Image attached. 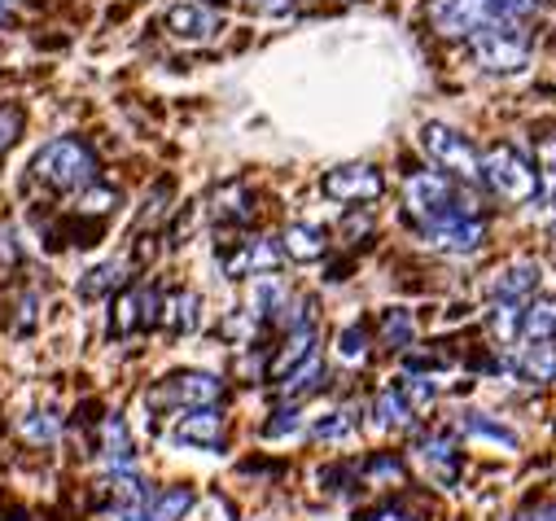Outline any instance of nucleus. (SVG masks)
Returning a JSON list of instances; mask_svg holds the SVG:
<instances>
[{
  "mask_svg": "<svg viewBox=\"0 0 556 521\" xmlns=\"http://www.w3.org/2000/svg\"><path fill=\"white\" fill-rule=\"evenodd\" d=\"M478 176L486 180V189L500 198V202H534L539 198V171L534 163L513 150V145H491L486 154H478Z\"/></svg>",
  "mask_w": 556,
  "mask_h": 521,
  "instance_id": "f257e3e1",
  "label": "nucleus"
},
{
  "mask_svg": "<svg viewBox=\"0 0 556 521\" xmlns=\"http://www.w3.org/2000/svg\"><path fill=\"white\" fill-rule=\"evenodd\" d=\"M469 40H473L478 62H482L486 71H495V75H513V71H521V66L530 62V36H526L521 23H513V18H495V14H491L486 27L473 31Z\"/></svg>",
  "mask_w": 556,
  "mask_h": 521,
  "instance_id": "f03ea898",
  "label": "nucleus"
},
{
  "mask_svg": "<svg viewBox=\"0 0 556 521\" xmlns=\"http://www.w3.org/2000/svg\"><path fill=\"white\" fill-rule=\"evenodd\" d=\"M36 171L40 180H49L53 189H79V185H92L97 180V158L84 141L75 137H62V141H49L36 158Z\"/></svg>",
  "mask_w": 556,
  "mask_h": 521,
  "instance_id": "7ed1b4c3",
  "label": "nucleus"
},
{
  "mask_svg": "<svg viewBox=\"0 0 556 521\" xmlns=\"http://www.w3.org/2000/svg\"><path fill=\"white\" fill-rule=\"evenodd\" d=\"M421 150H426V158L439 171H447L456 180H473L478 176V150H473V141L465 132H456V127H447V123H426L421 127Z\"/></svg>",
  "mask_w": 556,
  "mask_h": 521,
  "instance_id": "20e7f679",
  "label": "nucleus"
},
{
  "mask_svg": "<svg viewBox=\"0 0 556 521\" xmlns=\"http://www.w3.org/2000/svg\"><path fill=\"white\" fill-rule=\"evenodd\" d=\"M407 206L421 224H439V219H452V215H473V206H460L456 189L439 171L407 176Z\"/></svg>",
  "mask_w": 556,
  "mask_h": 521,
  "instance_id": "39448f33",
  "label": "nucleus"
},
{
  "mask_svg": "<svg viewBox=\"0 0 556 521\" xmlns=\"http://www.w3.org/2000/svg\"><path fill=\"white\" fill-rule=\"evenodd\" d=\"M381 189H386V180L368 163H346L325 176V193L333 202H372V198H381Z\"/></svg>",
  "mask_w": 556,
  "mask_h": 521,
  "instance_id": "423d86ee",
  "label": "nucleus"
},
{
  "mask_svg": "<svg viewBox=\"0 0 556 521\" xmlns=\"http://www.w3.org/2000/svg\"><path fill=\"white\" fill-rule=\"evenodd\" d=\"M421 232H426V245L447 250V254H473L486 241V224L478 215H452V219L426 224Z\"/></svg>",
  "mask_w": 556,
  "mask_h": 521,
  "instance_id": "0eeeda50",
  "label": "nucleus"
},
{
  "mask_svg": "<svg viewBox=\"0 0 556 521\" xmlns=\"http://www.w3.org/2000/svg\"><path fill=\"white\" fill-rule=\"evenodd\" d=\"M491 18L486 0H430V23L439 36H473Z\"/></svg>",
  "mask_w": 556,
  "mask_h": 521,
  "instance_id": "6e6552de",
  "label": "nucleus"
},
{
  "mask_svg": "<svg viewBox=\"0 0 556 521\" xmlns=\"http://www.w3.org/2000/svg\"><path fill=\"white\" fill-rule=\"evenodd\" d=\"M486 290H491V303H526L539 290V264L534 258H513L500 272H491Z\"/></svg>",
  "mask_w": 556,
  "mask_h": 521,
  "instance_id": "1a4fd4ad",
  "label": "nucleus"
},
{
  "mask_svg": "<svg viewBox=\"0 0 556 521\" xmlns=\"http://www.w3.org/2000/svg\"><path fill=\"white\" fill-rule=\"evenodd\" d=\"M219 377L211 372H176L154 399H167V404H185V408H211L219 399Z\"/></svg>",
  "mask_w": 556,
  "mask_h": 521,
  "instance_id": "9d476101",
  "label": "nucleus"
},
{
  "mask_svg": "<svg viewBox=\"0 0 556 521\" xmlns=\"http://www.w3.org/2000/svg\"><path fill=\"white\" fill-rule=\"evenodd\" d=\"M167 31L176 40H211L219 31V14L211 5H202V0H185V5H176L167 14Z\"/></svg>",
  "mask_w": 556,
  "mask_h": 521,
  "instance_id": "9b49d317",
  "label": "nucleus"
},
{
  "mask_svg": "<svg viewBox=\"0 0 556 521\" xmlns=\"http://www.w3.org/2000/svg\"><path fill=\"white\" fill-rule=\"evenodd\" d=\"M224 439V421L215 408H193L189 417H180L176 425V443H193V447H219Z\"/></svg>",
  "mask_w": 556,
  "mask_h": 521,
  "instance_id": "f8f14e48",
  "label": "nucleus"
},
{
  "mask_svg": "<svg viewBox=\"0 0 556 521\" xmlns=\"http://www.w3.org/2000/svg\"><path fill=\"white\" fill-rule=\"evenodd\" d=\"M421 465H426V473H430L434 482H443V486H456V478H460V452H456L447 439H426V443H421Z\"/></svg>",
  "mask_w": 556,
  "mask_h": 521,
  "instance_id": "ddd939ff",
  "label": "nucleus"
},
{
  "mask_svg": "<svg viewBox=\"0 0 556 521\" xmlns=\"http://www.w3.org/2000/svg\"><path fill=\"white\" fill-rule=\"evenodd\" d=\"M281 250L290 258H299V264H316V258L329 250V241H325V228H316V224H290Z\"/></svg>",
  "mask_w": 556,
  "mask_h": 521,
  "instance_id": "4468645a",
  "label": "nucleus"
},
{
  "mask_svg": "<svg viewBox=\"0 0 556 521\" xmlns=\"http://www.w3.org/2000/svg\"><path fill=\"white\" fill-rule=\"evenodd\" d=\"M521 338L526 342H552L556 338V294H539L521 312Z\"/></svg>",
  "mask_w": 556,
  "mask_h": 521,
  "instance_id": "2eb2a0df",
  "label": "nucleus"
},
{
  "mask_svg": "<svg viewBox=\"0 0 556 521\" xmlns=\"http://www.w3.org/2000/svg\"><path fill=\"white\" fill-rule=\"evenodd\" d=\"M513 368H517L526 381L547 385V381H556V346H547V342H530V346L517 355Z\"/></svg>",
  "mask_w": 556,
  "mask_h": 521,
  "instance_id": "dca6fc26",
  "label": "nucleus"
},
{
  "mask_svg": "<svg viewBox=\"0 0 556 521\" xmlns=\"http://www.w3.org/2000/svg\"><path fill=\"white\" fill-rule=\"evenodd\" d=\"M460 434L465 439H491V443H504L508 452H517V434L500 421H486V412H460Z\"/></svg>",
  "mask_w": 556,
  "mask_h": 521,
  "instance_id": "f3484780",
  "label": "nucleus"
},
{
  "mask_svg": "<svg viewBox=\"0 0 556 521\" xmlns=\"http://www.w3.org/2000/svg\"><path fill=\"white\" fill-rule=\"evenodd\" d=\"M486 329H491V338L500 346L517 342L521 338V312H517V303H491L486 307Z\"/></svg>",
  "mask_w": 556,
  "mask_h": 521,
  "instance_id": "a211bd4d",
  "label": "nucleus"
},
{
  "mask_svg": "<svg viewBox=\"0 0 556 521\" xmlns=\"http://www.w3.org/2000/svg\"><path fill=\"white\" fill-rule=\"evenodd\" d=\"M412 333H416V325H412V316H407L403 307H390V312L381 316V342H386L390 351H407V346H412Z\"/></svg>",
  "mask_w": 556,
  "mask_h": 521,
  "instance_id": "6ab92c4d",
  "label": "nucleus"
},
{
  "mask_svg": "<svg viewBox=\"0 0 556 521\" xmlns=\"http://www.w3.org/2000/svg\"><path fill=\"white\" fill-rule=\"evenodd\" d=\"M377 421L386 430H403L412 421V408H407V399L399 395V390H381V395H377Z\"/></svg>",
  "mask_w": 556,
  "mask_h": 521,
  "instance_id": "aec40b11",
  "label": "nucleus"
},
{
  "mask_svg": "<svg viewBox=\"0 0 556 521\" xmlns=\"http://www.w3.org/2000/svg\"><path fill=\"white\" fill-rule=\"evenodd\" d=\"M198 307H202L198 294H176V298H167V316H163V320H167L176 333H180V329L189 333V329H198V320H202Z\"/></svg>",
  "mask_w": 556,
  "mask_h": 521,
  "instance_id": "412c9836",
  "label": "nucleus"
},
{
  "mask_svg": "<svg viewBox=\"0 0 556 521\" xmlns=\"http://www.w3.org/2000/svg\"><path fill=\"white\" fill-rule=\"evenodd\" d=\"M338 355H342L346 364H359V359L368 355V333H364L359 325H346V329L338 333Z\"/></svg>",
  "mask_w": 556,
  "mask_h": 521,
  "instance_id": "4be33fe9",
  "label": "nucleus"
},
{
  "mask_svg": "<svg viewBox=\"0 0 556 521\" xmlns=\"http://www.w3.org/2000/svg\"><path fill=\"white\" fill-rule=\"evenodd\" d=\"M105 447H110L114 469H127V465H131V443H127V430H123V421H118V417L105 425Z\"/></svg>",
  "mask_w": 556,
  "mask_h": 521,
  "instance_id": "5701e85b",
  "label": "nucleus"
},
{
  "mask_svg": "<svg viewBox=\"0 0 556 521\" xmlns=\"http://www.w3.org/2000/svg\"><path fill=\"white\" fill-rule=\"evenodd\" d=\"M123 264H101V268H92L88 272V281H84V294H105V290H114V285H123Z\"/></svg>",
  "mask_w": 556,
  "mask_h": 521,
  "instance_id": "b1692460",
  "label": "nucleus"
},
{
  "mask_svg": "<svg viewBox=\"0 0 556 521\" xmlns=\"http://www.w3.org/2000/svg\"><path fill=\"white\" fill-rule=\"evenodd\" d=\"M399 395L407 399V408H430V404H434V381H426V377H403Z\"/></svg>",
  "mask_w": 556,
  "mask_h": 521,
  "instance_id": "393cba45",
  "label": "nucleus"
},
{
  "mask_svg": "<svg viewBox=\"0 0 556 521\" xmlns=\"http://www.w3.org/2000/svg\"><path fill=\"white\" fill-rule=\"evenodd\" d=\"M539 5H543V0H486V10H491L495 18H513V23L530 18Z\"/></svg>",
  "mask_w": 556,
  "mask_h": 521,
  "instance_id": "a878e982",
  "label": "nucleus"
},
{
  "mask_svg": "<svg viewBox=\"0 0 556 521\" xmlns=\"http://www.w3.org/2000/svg\"><path fill=\"white\" fill-rule=\"evenodd\" d=\"M312 434H316V439H329V443H333V439H346V434H351V417H346V412H329V421H320Z\"/></svg>",
  "mask_w": 556,
  "mask_h": 521,
  "instance_id": "bb28decb",
  "label": "nucleus"
},
{
  "mask_svg": "<svg viewBox=\"0 0 556 521\" xmlns=\"http://www.w3.org/2000/svg\"><path fill=\"white\" fill-rule=\"evenodd\" d=\"M219 202H224V206H215V211H219L224 219H245V215H250V206H241V202H245V189H228Z\"/></svg>",
  "mask_w": 556,
  "mask_h": 521,
  "instance_id": "cd10ccee",
  "label": "nucleus"
},
{
  "mask_svg": "<svg viewBox=\"0 0 556 521\" xmlns=\"http://www.w3.org/2000/svg\"><path fill=\"white\" fill-rule=\"evenodd\" d=\"M254 14H267V18H286L294 14V0H250Z\"/></svg>",
  "mask_w": 556,
  "mask_h": 521,
  "instance_id": "c85d7f7f",
  "label": "nucleus"
},
{
  "mask_svg": "<svg viewBox=\"0 0 556 521\" xmlns=\"http://www.w3.org/2000/svg\"><path fill=\"white\" fill-rule=\"evenodd\" d=\"M18 137V114L14 110H0V150H10Z\"/></svg>",
  "mask_w": 556,
  "mask_h": 521,
  "instance_id": "c756f323",
  "label": "nucleus"
},
{
  "mask_svg": "<svg viewBox=\"0 0 556 521\" xmlns=\"http://www.w3.org/2000/svg\"><path fill=\"white\" fill-rule=\"evenodd\" d=\"M110 202H118L114 189H92V193L84 198V211H110Z\"/></svg>",
  "mask_w": 556,
  "mask_h": 521,
  "instance_id": "7c9ffc66",
  "label": "nucleus"
},
{
  "mask_svg": "<svg viewBox=\"0 0 556 521\" xmlns=\"http://www.w3.org/2000/svg\"><path fill=\"white\" fill-rule=\"evenodd\" d=\"M294 430H299V412H281V421H271V425H267V434H271V439L294 434Z\"/></svg>",
  "mask_w": 556,
  "mask_h": 521,
  "instance_id": "2f4dec72",
  "label": "nucleus"
},
{
  "mask_svg": "<svg viewBox=\"0 0 556 521\" xmlns=\"http://www.w3.org/2000/svg\"><path fill=\"white\" fill-rule=\"evenodd\" d=\"M539 163H543V171H552V176H556V137L539 141Z\"/></svg>",
  "mask_w": 556,
  "mask_h": 521,
  "instance_id": "473e14b6",
  "label": "nucleus"
},
{
  "mask_svg": "<svg viewBox=\"0 0 556 521\" xmlns=\"http://www.w3.org/2000/svg\"><path fill=\"white\" fill-rule=\"evenodd\" d=\"M530 521H556V504H543V508H534V512H530Z\"/></svg>",
  "mask_w": 556,
  "mask_h": 521,
  "instance_id": "72a5a7b5",
  "label": "nucleus"
},
{
  "mask_svg": "<svg viewBox=\"0 0 556 521\" xmlns=\"http://www.w3.org/2000/svg\"><path fill=\"white\" fill-rule=\"evenodd\" d=\"M368 521H407V517H403L399 508H381V512H372Z\"/></svg>",
  "mask_w": 556,
  "mask_h": 521,
  "instance_id": "f704fd0d",
  "label": "nucleus"
},
{
  "mask_svg": "<svg viewBox=\"0 0 556 521\" xmlns=\"http://www.w3.org/2000/svg\"><path fill=\"white\" fill-rule=\"evenodd\" d=\"M10 18V5H5V0H0V23H5Z\"/></svg>",
  "mask_w": 556,
  "mask_h": 521,
  "instance_id": "c9c22d12",
  "label": "nucleus"
},
{
  "mask_svg": "<svg viewBox=\"0 0 556 521\" xmlns=\"http://www.w3.org/2000/svg\"><path fill=\"white\" fill-rule=\"evenodd\" d=\"M5 5H10V0H5Z\"/></svg>",
  "mask_w": 556,
  "mask_h": 521,
  "instance_id": "e433bc0d",
  "label": "nucleus"
}]
</instances>
